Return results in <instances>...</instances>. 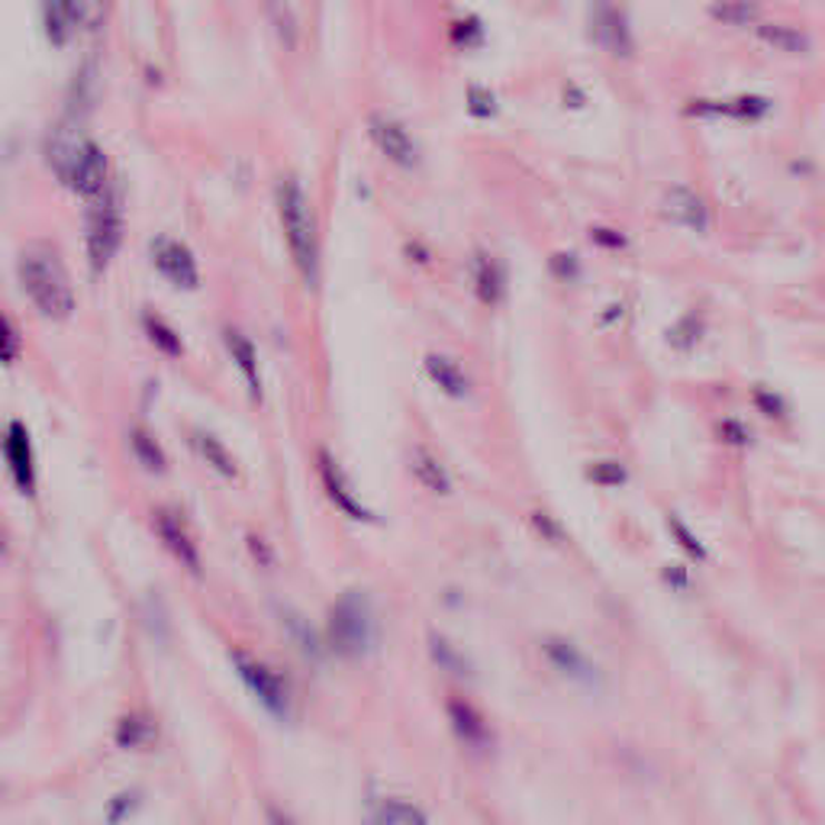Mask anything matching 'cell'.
Returning a JSON list of instances; mask_svg holds the SVG:
<instances>
[{"label": "cell", "instance_id": "9a60e30c", "mask_svg": "<svg viewBox=\"0 0 825 825\" xmlns=\"http://www.w3.org/2000/svg\"><path fill=\"white\" fill-rule=\"evenodd\" d=\"M665 216L674 219L677 226H687V229H697V233H706V226H709L706 204L690 187H674V190H668V197H665Z\"/></svg>", "mask_w": 825, "mask_h": 825}, {"label": "cell", "instance_id": "ac0fdd59", "mask_svg": "<svg viewBox=\"0 0 825 825\" xmlns=\"http://www.w3.org/2000/svg\"><path fill=\"white\" fill-rule=\"evenodd\" d=\"M449 723H452V729L459 735L461 741L468 745V748H484L490 741V729L488 723H484V716L474 709L471 704H464V700H449Z\"/></svg>", "mask_w": 825, "mask_h": 825}, {"label": "cell", "instance_id": "603a6c76", "mask_svg": "<svg viewBox=\"0 0 825 825\" xmlns=\"http://www.w3.org/2000/svg\"><path fill=\"white\" fill-rule=\"evenodd\" d=\"M758 39L770 46L774 52H787V56H803L809 52V36L787 23H762L758 27Z\"/></svg>", "mask_w": 825, "mask_h": 825}, {"label": "cell", "instance_id": "ffe728a7", "mask_svg": "<svg viewBox=\"0 0 825 825\" xmlns=\"http://www.w3.org/2000/svg\"><path fill=\"white\" fill-rule=\"evenodd\" d=\"M226 348H229V355H233L236 367L243 371V381H245V387H248V394H252V400H255V403H262L258 355H255V345H252V338L243 336L239 330H226Z\"/></svg>", "mask_w": 825, "mask_h": 825}, {"label": "cell", "instance_id": "4dcf8cb0", "mask_svg": "<svg viewBox=\"0 0 825 825\" xmlns=\"http://www.w3.org/2000/svg\"><path fill=\"white\" fill-rule=\"evenodd\" d=\"M587 478L593 484H603V488H619V484H626V468L616 461H593L587 468Z\"/></svg>", "mask_w": 825, "mask_h": 825}, {"label": "cell", "instance_id": "1f68e13d", "mask_svg": "<svg viewBox=\"0 0 825 825\" xmlns=\"http://www.w3.org/2000/svg\"><path fill=\"white\" fill-rule=\"evenodd\" d=\"M668 529H671V536L677 539V546H680V549L687 551L690 558L704 561V558H706L704 542H700V539H697V536L690 532V526H687V522L677 520V517H671V520H668Z\"/></svg>", "mask_w": 825, "mask_h": 825}, {"label": "cell", "instance_id": "e575fe53", "mask_svg": "<svg viewBox=\"0 0 825 825\" xmlns=\"http://www.w3.org/2000/svg\"><path fill=\"white\" fill-rule=\"evenodd\" d=\"M719 435H723L729 445H748V442H752L748 429H745V423H738V420H726V423H719Z\"/></svg>", "mask_w": 825, "mask_h": 825}, {"label": "cell", "instance_id": "d6a6232c", "mask_svg": "<svg viewBox=\"0 0 825 825\" xmlns=\"http://www.w3.org/2000/svg\"><path fill=\"white\" fill-rule=\"evenodd\" d=\"M143 803V794L139 790H122L110 799V823H122L126 816L136 813V806Z\"/></svg>", "mask_w": 825, "mask_h": 825}, {"label": "cell", "instance_id": "e0dca14e", "mask_svg": "<svg viewBox=\"0 0 825 825\" xmlns=\"http://www.w3.org/2000/svg\"><path fill=\"white\" fill-rule=\"evenodd\" d=\"M542 648H546V658H549L551 665L561 674H568L571 680H578V684H597V677H600L597 668L568 639H546Z\"/></svg>", "mask_w": 825, "mask_h": 825}, {"label": "cell", "instance_id": "5b68a950", "mask_svg": "<svg viewBox=\"0 0 825 825\" xmlns=\"http://www.w3.org/2000/svg\"><path fill=\"white\" fill-rule=\"evenodd\" d=\"M122 243V207L120 194L107 187L104 194L91 197V214H88V255L91 268L100 275L114 262L117 248Z\"/></svg>", "mask_w": 825, "mask_h": 825}, {"label": "cell", "instance_id": "5bb4252c", "mask_svg": "<svg viewBox=\"0 0 825 825\" xmlns=\"http://www.w3.org/2000/svg\"><path fill=\"white\" fill-rule=\"evenodd\" d=\"M770 110L767 97H735V100H694V117H733V120H762Z\"/></svg>", "mask_w": 825, "mask_h": 825}, {"label": "cell", "instance_id": "9c48e42d", "mask_svg": "<svg viewBox=\"0 0 825 825\" xmlns=\"http://www.w3.org/2000/svg\"><path fill=\"white\" fill-rule=\"evenodd\" d=\"M153 265L158 275L168 284L181 287V291H194L200 284V272H197V258L194 252L178 239H155L153 243Z\"/></svg>", "mask_w": 825, "mask_h": 825}, {"label": "cell", "instance_id": "4fadbf2b", "mask_svg": "<svg viewBox=\"0 0 825 825\" xmlns=\"http://www.w3.org/2000/svg\"><path fill=\"white\" fill-rule=\"evenodd\" d=\"M155 532H158V539L165 542V549L171 551L187 571L200 574V554H197V546H194V539L187 536L184 522L178 520L171 510H155Z\"/></svg>", "mask_w": 825, "mask_h": 825}, {"label": "cell", "instance_id": "83f0119b", "mask_svg": "<svg viewBox=\"0 0 825 825\" xmlns=\"http://www.w3.org/2000/svg\"><path fill=\"white\" fill-rule=\"evenodd\" d=\"M129 442H132V455L139 459V464H143L146 471H153V474H165V471H168V459H165L161 445L155 442L146 429H139V426L132 429Z\"/></svg>", "mask_w": 825, "mask_h": 825}, {"label": "cell", "instance_id": "8fae6325", "mask_svg": "<svg viewBox=\"0 0 825 825\" xmlns=\"http://www.w3.org/2000/svg\"><path fill=\"white\" fill-rule=\"evenodd\" d=\"M316 471H320V481H323V488L330 493V500L336 503L338 510L348 517V520L355 522H371V510H367L365 503H359V497L352 493V488L345 484V474H342V468H338V461L326 452V449H320V455H316Z\"/></svg>", "mask_w": 825, "mask_h": 825}, {"label": "cell", "instance_id": "f1b7e54d", "mask_svg": "<svg viewBox=\"0 0 825 825\" xmlns=\"http://www.w3.org/2000/svg\"><path fill=\"white\" fill-rule=\"evenodd\" d=\"M143 326H146V333H149V338H153L155 348H161V352H165V355H171V359H178V355H181L184 352L181 336H178V333H175V330H171L161 316H153V313H149V316L143 320Z\"/></svg>", "mask_w": 825, "mask_h": 825}, {"label": "cell", "instance_id": "7c38bea8", "mask_svg": "<svg viewBox=\"0 0 825 825\" xmlns=\"http://www.w3.org/2000/svg\"><path fill=\"white\" fill-rule=\"evenodd\" d=\"M3 459H7L13 484L23 493H32L36 490V461H32L30 432L17 420L7 426V435H3Z\"/></svg>", "mask_w": 825, "mask_h": 825}, {"label": "cell", "instance_id": "484cf974", "mask_svg": "<svg viewBox=\"0 0 825 825\" xmlns=\"http://www.w3.org/2000/svg\"><path fill=\"white\" fill-rule=\"evenodd\" d=\"M474 284H478V297H481L484 304H497V301L503 297L507 277H503V268H500L493 258L481 255L478 265H474Z\"/></svg>", "mask_w": 825, "mask_h": 825}, {"label": "cell", "instance_id": "d4e9b609", "mask_svg": "<svg viewBox=\"0 0 825 825\" xmlns=\"http://www.w3.org/2000/svg\"><path fill=\"white\" fill-rule=\"evenodd\" d=\"M429 655H432V661H435L442 671L455 674V677H471V674H474L471 671V661H468L445 636H439V632H429Z\"/></svg>", "mask_w": 825, "mask_h": 825}, {"label": "cell", "instance_id": "8992f818", "mask_svg": "<svg viewBox=\"0 0 825 825\" xmlns=\"http://www.w3.org/2000/svg\"><path fill=\"white\" fill-rule=\"evenodd\" d=\"M229 658H233V668L236 674L243 677L245 690L258 700V704L265 706L275 719H284L287 716V709H291V694H287V684H284V677L272 668V665H265L262 658H255V655H245V651H229Z\"/></svg>", "mask_w": 825, "mask_h": 825}, {"label": "cell", "instance_id": "44dd1931", "mask_svg": "<svg viewBox=\"0 0 825 825\" xmlns=\"http://www.w3.org/2000/svg\"><path fill=\"white\" fill-rule=\"evenodd\" d=\"M410 471H413V478L429 488L432 493H449L452 490V478H449V471H445V464L435 459L429 449L423 445H416L413 452H410Z\"/></svg>", "mask_w": 825, "mask_h": 825}, {"label": "cell", "instance_id": "7402d4cb", "mask_svg": "<svg viewBox=\"0 0 825 825\" xmlns=\"http://www.w3.org/2000/svg\"><path fill=\"white\" fill-rule=\"evenodd\" d=\"M371 825H429V819L416 803H410L403 796H387L374 806Z\"/></svg>", "mask_w": 825, "mask_h": 825}, {"label": "cell", "instance_id": "30bf717a", "mask_svg": "<svg viewBox=\"0 0 825 825\" xmlns=\"http://www.w3.org/2000/svg\"><path fill=\"white\" fill-rule=\"evenodd\" d=\"M590 36L610 49L612 56H632V32L622 17V10L610 0H593L590 7Z\"/></svg>", "mask_w": 825, "mask_h": 825}, {"label": "cell", "instance_id": "d590c367", "mask_svg": "<svg viewBox=\"0 0 825 825\" xmlns=\"http://www.w3.org/2000/svg\"><path fill=\"white\" fill-rule=\"evenodd\" d=\"M3 333H7V348H3V359H7V362H13V359H17V352H20V342H17V330H13V323H10V320L3 323Z\"/></svg>", "mask_w": 825, "mask_h": 825}, {"label": "cell", "instance_id": "d6986e66", "mask_svg": "<svg viewBox=\"0 0 825 825\" xmlns=\"http://www.w3.org/2000/svg\"><path fill=\"white\" fill-rule=\"evenodd\" d=\"M190 449L197 452V459L207 461L223 481H236V478H239V464L233 459V452H229L216 435H210V432L194 429V432H190Z\"/></svg>", "mask_w": 825, "mask_h": 825}, {"label": "cell", "instance_id": "277c9868", "mask_svg": "<svg viewBox=\"0 0 825 825\" xmlns=\"http://www.w3.org/2000/svg\"><path fill=\"white\" fill-rule=\"evenodd\" d=\"M326 636H330V645L336 648L342 658H348V661L365 658L367 651L374 648V639H377V622H374L367 597L342 593L333 603V610H330Z\"/></svg>", "mask_w": 825, "mask_h": 825}, {"label": "cell", "instance_id": "cb8c5ba5", "mask_svg": "<svg viewBox=\"0 0 825 825\" xmlns=\"http://www.w3.org/2000/svg\"><path fill=\"white\" fill-rule=\"evenodd\" d=\"M709 17L719 20L723 27H748L762 17L758 0H716L709 7Z\"/></svg>", "mask_w": 825, "mask_h": 825}, {"label": "cell", "instance_id": "f546056e", "mask_svg": "<svg viewBox=\"0 0 825 825\" xmlns=\"http://www.w3.org/2000/svg\"><path fill=\"white\" fill-rule=\"evenodd\" d=\"M700 336H704V323L697 316H687V320H680L671 333H668V342H671L674 348L687 352V348H694L700 342Z\"/></svg>", "mask_w": 825, "mask_h": 825}, {"label": "cell", "instance_id": "52a82bcc", "mask_svg": "<svg viewBox=\"0 0 825 825\" xmlns=\"http://www.w3.org/2000/svg\"><path fill=\"white\" fill-rule=\"evenodd\" d=\"M107 17V0H46V23L56 42L68 32L97 30Z\"/></svg>", "mask_w": 825, "mask_h": 825}, {"label": "cell", "instance_id": "7a4b0ae2", "mask_svg": "<svg viewBox=\"0 0 825 825\" xmlns=\"http://www.w3.org/2000/svg\"><path fill=\"white\" fill-rule=\"evenodd\" d=\"M275 204L284 239H287V248L294 255V265L313 284L316 268H320V239H316V216H313V207H310V197H306L301 181L284 178L277 184Z\"/></svg>", "mask_w": 825, "mask_h": 825}, {"label": "cell", "instance_id": "ba28073f", "mask_svg": "<svg viewBox=\"0 0 825 825\" xmlns=\"http://www.w3.org/2000/svg\"><path fill=\"white\" fill-rule=\"evenodd\" d=\"M367 132H371V143L377 146V153L384 155L387 161H394L400 168H413L420 161V149L413 143V136L406 132V126L394 117H384V114H374L367 120Z\"/></svg>", "mask_w": 825, "mask_h": 825}, {"label": "cell", "instance_id": "6da1fadb", "mask_svg": "<svg viewBox=\"0 0 825 825\" xmlns=\"http://www.w3.org/2000/svg\"><path fill=\"white\" fill-rule=\"evenodd\" d=\"M20 287L30 297V304L46 316V320H68L75 313V287L71 277L61 265L59 252L49 245H30L20 252L17 262Z\"/></svg>", "mask_w": 825, "mask_h": 825}, {"label": "cell", "instance_id": "8d00e7d4", "mask_svg": "<svg viewBox=\"0 0 825 825\" xmlns=\"http://www.w3.org/2000/svg\"><path fill=\"white\" fill-rule=\"evenodd\" d=\"M665 578H668V583H674V587H687V574H684L680 568H668Z\"/></svg>", "mask_w": 825, "mask_h": 825}, {"label": "cell", "instance_id": "4316f807", "mask_svg": "<svg viewBox=\"0 0 825 825\" xmlns=\"http://www.w3.org/2000/svg\"><path fill=\"white\" fill-rule=\"evenodd\" d=\"M155 741V726L143 716V713H126L117 726V745L122 748H146Z\"/></svg>", "mask_w": 825, "mask_h": 825}, {"label": "cell", "instance_id": "2e32d148", "mask_svg": "<svg viewBox=\"0 0 825 825\" xmlns=\"http://www.w3.org/2000/svg\"><path fill=\"white\" fill-rule=\"evenodd\" d=\"M426 374L429 381H432L445 397L468 400V394H471V377H468V371H464L455 359H449V355H426Z\"/></svg>", "mask_w": 825, "mask_h": 825}, {"label": "cell", "instance_id": "74e56055", "mask_svg": "<svg viewBox=\"0 0 825 825\" xmlns=\"http://www.w3.org/2000/svg\"><path fill=\"white\" fill-rule=\"evenodd\" d=\"M268 823L272 825H294L284 813H277V809H268Z\"/></svg>", "mask_w": 825, "mask_h": 825}, {"label": "cell", "instance_id": "3957f363", "mask_svg": "<svg viewBox=\"0 0 825 825\" xmlns=\"http://www.w3.org/2000/svg\"><path fill=\"white\" fill-rule=\"evenodd\" d=\"M49 165L65 187L78 190L81 197H97L110 187L107 155L85 136H56L49 146Z\"/></svg>", "mask_w": 825, "mask_h": 825}, {"label": "cell", "instance_id": "836d02e7", "mask_svg": "<svg viewBox=\"0 0 825 825\" xmlns=\"http://www.w3.org/2000/svg\"><path fill=\"white\" fill-rule=\"evenodd\" d=\"M755 406L762 413H767V416H774V420L787 413V403L777 397V394H770V391H755Z\"/></svg>", "mask_w": 825, "mask_h": 825}]
</instances>
